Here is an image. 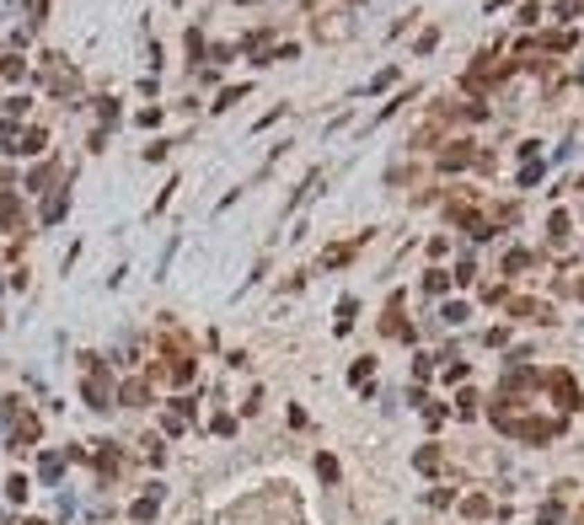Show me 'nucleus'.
I'll list each match as a JSON object with an SVG mask.
<instances>
[{
    "mask_svg": "<svg viewBox=\"0 0 584 525\" xmlns=\"http://www.w3.org/2000/svg\"><path fill=\"white\" fill-rule=\"evenodd\" d=\"M86 397H91V407H107V381L91 375V381H86Z\"/></svg>",
    "mask_w": 584,
    "mask_h": 525,
    "instance_id": "f257e3e1",
    "label": "nucleus"
},
{
    "mask_svg": "<svg viewBox=\"0 0 584 525\" xmlns=\"http://www.w3.org/2000/svg\"><path fill=\"white\" fill-rule=\"evenodd\" d=\"M17 150H43V129H27V134H21V145Z\"/></svg>",
    "mask_w": 584,
    "mask_h": 525,
    "instance_id": "f03ea898",
    "label": "nucleus"
},
{
    "mask_svg": "<svg viewBox=\"0 0 584 525\" xmlns=\"http://www.w3.org/2000/svg\"><path fill=\"white\" fill-rule=\"evenodd\" d=\"M27 525H43V520H27Z\"/></svg>",
    "mask_w": 584,
    "mask_h": 525,
    "instance_id": "7ed1b4c3",
    "label": "nucleus"
}]
</instances>
